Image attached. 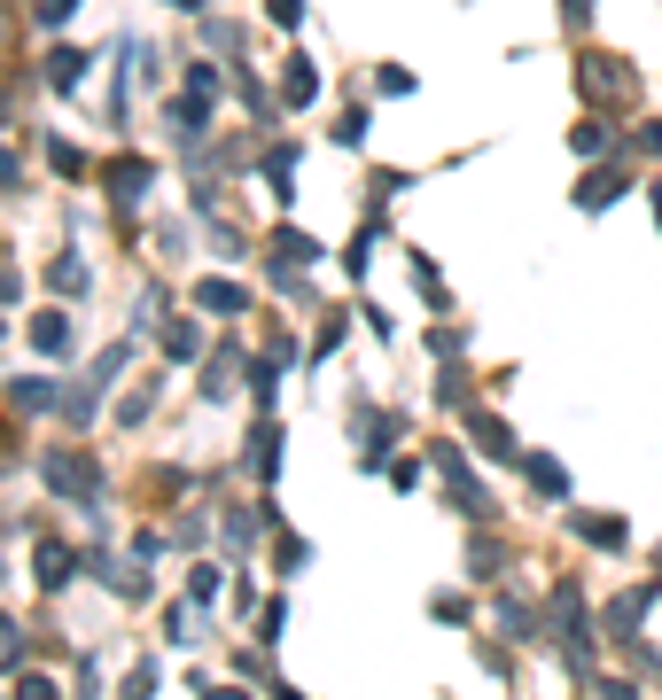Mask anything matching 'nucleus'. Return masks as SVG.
I'll use <instances>...</instances> for the list:
<instances>
[{
  "label": "nucleus",
  "instance_id": "nucleus-1",
  "mask_svg": "<svg viewBox=\"0 0 662 700\" xmlns=\"http://www.w3.org/2000/svg\"><path fill=\"white\" fill-rule=\"evenodd\" d=\"M40 475H47V490L70 498V506H94V498H102V467H94L87 452H70V444H47Z\"/></svg>",
  "mask_w": 662,
  "mask_h": 700
},
{
  "label": "nucleus",
  "instance_id": "nucleus-2",
  "mask_svg": "<svg viewBox=\"0 0 662 700\" xmlns=\"http://www.w3.org/2000/svg\"><path fill=\"white\" fill-rule=\"evenodd\" d=\"M553 639H561V654L576 669L593 662V616H585V591L576 584H553Z\"/></svg>",
  "mask_w": 662,
  "mask_h": 700
},
{
  "label": "nucleus",
  "instance_id": "nucleus-3",
  "mask_svg": "<svg viewBox=\"0 0 662 700\" xmlns=\"http://www.w3.org/2000/svg\"><path fill=\"white\" fill-rule=\"evenodd\" d=\"M437 467H445V490H452V506H460V513H491V490L468 475L460 444H437Z\"/></svg>",
  "mask_w": 662,
  "mask_h": 700
},
{
  "label": "nucleus",
  "instance_id": "nucleus-4",
  "mask_svg": "<svg viewBox=\"0 0 662 700\" xmlns=\"http://www.w3.org/2000/svg\"><path fill=\"white\" fill-rule=\"evenodd\" d=\"M70 576H78V553L55 545V538H40V545H32V584H40V591H63Z\"/></svg>",
  "mask_w": 662,
  "mask_h": 700
},
{
  "label": "nucleus",
  "instance_id": "nucleus-5",
  "mask_svg": "<svg viewBox=\"0 0 662 700\" xmlns=\"http://www.w3.org/2000/svg\"><path fill=\"white\" fill-rule=\"evenodd\" d=\"M195 304H203L211 319H242V312H250V289L226 281V273H211V281H195Z\"/></svg>",
  "mask_w": 662,
  "mask_h": 700
},
{
  "label": "nucleus",
  "instance_id": "nucleus-6",
  "mask_svg": "<svg viewBox=\"0 0 662 700\" xmlns=\"http://www.w3.org/2000/svg\"><path fill=\"white\" fill-rule=\"evenodd\" d=\"M148 180H156V163H148V156H117V163H110V203L133 211V203L148 195Z\"/></svg>",
  "mask_w": 662,
  "mask_h": 700
},
{
  "label": "nucleus",
  "instance_id": "nucleus-7",
  "mask_svg": "<svg viewBox=\"0 0 662 700\" xmlns=\"http://www.w3.org/2000/svg\"><path fill=\"white\" fill-rule=\"evenodd\" d=\"M312 257H319V241H312V234H296V226H281V234H273V273H281V281H289V273H304Z\"/></svg>",
  "mask_w": 662,
  "mask_h": 700
},
{
  "label": "nucleus",
  "instance_id": "nucleus-8",
  "mask_svg": "<svg viewBox=\"0 0 662 700\" xmlns=\"http://www.w3.org/2000/svg\"><path fill=\"white\" fill-rule=\"evenodd\" d=\"M585 86H593V94H608V102H616V94H631V70H624L616 55H585Z\"/></svg>",
  "mask_w": 662,
  "mask_h": 700
},
{
  "label": "nucleus",
  "instance_id": "nucleus-9",
  "mask_svg": "<svg viewBox=\"0 0 662 700\" xmlns=\"http://www.w3.org/2000/svg\"><path fill=\"white\" fill-rule=\"evenodd\" d=\"M468 428H475V444H483V460H523V444H515V436H507V420H491V413H475Z\"/></svg>",
  "mask_w": 662,
  "mask_h": 700
},
{
  "label": "nucleus",
  "instance_id": "nucleus-10",
  "mask_svg": "<svg viewBox=\"0 0 662 700\" xmlns=\"http://www.w3.org/2000/svg\"><path fill=\"white\" fill-rule=\"evenodd\" d=\"M87 568H94V576H102V584H117V591H125V599H141V591H148V576H141V568H133V561H110V553H87Z\"/></svg>",
  "mask_w": 662,
  "mask_h": 700
},
{
  "label": "nucleus",
  "instance_id": "nucleus-11",
  "mask_svg": "<svg viewBox=\"0 0 662 700\" xmlns=\"http://www.w3.org/2000/svg\"><path fill=\"white\" fill-rule=\"evenodd\" d=\"M647 599H654V591H624V599L608 607V639H624V646L639 639V616H647Z\"/></svg>",
  "mask_w": 662,
  "mask_h": 700
},
{
  "label": "nucleus",
  "instance_id": "nucleus-12",
  "mask_svg": "<svg viewBox=\"0 0 662 700\" xmlns=\"http://www.w3.org/2000/svg\"><path fill=\"white\" fill-rule=\"evenodd\" d=\"M281 102H296V110H304V102H319V70H312L304 55L281 70Z\"/></svg>",
  "mask_w": 662,
  "mask_h": 700
},
{
  "label": "nucleus",
  "instance_id": "nucleus-13",
  "mask_svg": "<svg viewBox=\"0 0 662 700\" xmlns=\"http://www.w3.org/2000/svg\"><path fill=\"white\" fill-rule=\"evenodd\" d=\"M78 78H87V55H78V47H55V55H47V86H55V94H70Z\"/></svg>",
  "mask_w": 662,
  "mask_h": 700
},
{
  "label": "nucleus",
  "instance_id": "nucleus-14",
  "mask_svg": "<svg viewBox=\"0 0 662 700\" xmlns=\"http://www.w3.org/2000/svg\"><path fill=\"white\" fill-rule=\"evenodd\" d=\"M32 342L47 350V359H63V350H70V319H63V312H40V319H32Z\"/></svg>",
  "mask_w": 662,
  "mask_h": 700
},
{
  "label": "nucleus",
  "instance_id": "nucleus-15",
  "mask_svg": "<svg viewBox=\"0 0 662 700\" xmlns=\"http://www.w3.org/2000/svg\"><path fill=\"white\" fill-rule=\"evenodd\" d=\"M523 475H530V490H538V498H569V475H561V460H523Z\"/></svg>",
  "mask_w": 662,
  "mask_h": 700
},
{
  "label": "nucleus",
  "instance_id": "nucleus-16",
  "mask_svg": "<svg viewBox=\"0 0 662 700\" xmlns=\"http://www.w3.org/2000/svg\"><path fill=\"white\" fill-rule=\"evenodd\" d=\"M616 195H624V180H616V171H593V180L576 188V203H585V211H608Z\"/></svg>",
  "mask_w": 662,
  "mask_h": 700
},
{
  "label": "nucleus",
  "instance_id": "nucleus-17",
  "mask_svg": "<svg viewBox=\"0 0 662 700\" xmlns=\"http://www.w3.org/2000/svg\"><path fill=\"white\" fill-rule=\"evenodd\" d=\"M250 467H258V475H273V467H281V428H273V420L250 436Z\"/></svg>",
  "mask_w": 662,
  "mask_h": 700
},
{
  "label": "nucleus",
  "instance_id": "nucleus-18",
  "mask_svg": "<svg viewBox=\"0 0 662 700\" xmlns=\"http://www.w3.org/2000/svg\"><path fill=\"white\" fill-rule=\"evenodd\" d=\"M195 350H203V327H164V359H195Z\"/></svg>",
  "mask_w": 662,
  "mask_h": 700
},
{
  "label": "nucleus",
  "instance_id": "nucleus-19",
  "mask_svg": "<svg viewBox=\"0 0 662 700\" xmlns=\"http://www.w3.org/2000/svg\"><path fill=\"white\" fill-rule=\"evenodd\" d=\"M576 530H585L593 545H608V553L624 545V521H616V513H608V521H601V513H576Z\"/></svg>",
  "mask_w": 662,
  "mask_h": 700
},
{
  "label": "nucleus",
  "instance_id": "nucleus-20",
  "mask_svg": "<svg viewBox=\"0 0 662 700\" xmlns=\"http://www.w3.org/2000/svg\"><path fill=\"white\" fill-rule=\"evenodd\" d=\"M70 16H78V0H32V24L40 32H63Z\"/></svg>",
  "mask_w": 662,
  "mask_h": 700
},
{
  "label": "nucleus",
  "instance_id": "nucleus-21",
  "mask_svg": "<svg viewBox=\"0 0 662 700\" xmlns=\"http://www.w3.org/2000/svg\"><path fill=\"white\" fill-rule=\"evenodd\" d=\"M0 669H24V631L0 616Z\"/></svg>",
  "mask_w": 662,
  "mask_h": 700
},
{
  "label": "nucleus",
  "instance_id": "nucleus-22",
  "mask_svg": "<svg viewBox=\"0 0 662 700\" xmlns=\"http://www.w3.org/2000/svg\"><path fill=\"white\" fill-rule=\"evenodd\" d=\"M63 296H78V289H87V266H78V257H55V273H47Z\"/></svg>",
  "mask_w": 662,
  "mask_h": 700
},
{
  "label": "nucleus",
  "instance_id": "nucleus-23",
  "mask_svg": "<svg viewBox=\"0 0 662 700\" xmlns=\"http://www.w3.org/2000/svg\"><path fill=\"white\" fill-rule=\"evenodd\" d=\"M180 94H203V102H211V94H218V70H211V63H188V86H180Z\"/></svg>",
  "mask_w": 662,
  "mask_h": 700
},
{
  "label": "nucleus",
  "instance_id": "nucleus-24",
  "mask_svg": "<svg viewBox=\"0 0 662 700\" xmlns=\"http://www.w3.org/2000/svg\"><path fill=\"white\" fill-rule=\"evenodd\" d=\"M203 389H211V397L234 389V350H218V359H211V382H203Z\"/></svg>",
  "mask_w": 662,
  "mask_h": 700
},
{
  "label": "nucleus",
  "instance_id": "nucleus-25",
  "mask_svg": "<svg viewBox=\"0 0 662 700\" xmlns=\"http://www.w3.org/2000/svg\"><path fill=\"white\" fill-rule=\"evenodd\" d=\"M250 538H258V513H226V545L242 553V545H250Z\"/></svg>",
  "mask_w": 662,
  "mask_h": 700
},
{
  "label": "nucleus",
  "instance_id": "nucleus-26",
  "mask_svg": "<svg viewBox=\"0 0 662 700\" xmlns=\"http://www.w3.org/2000/svg\"><path fill=\"white\" fill-rule=\"evenodd\" d=\"M16 405H24V413H40V405H55V382H16Z\"/></svg>",
  "mask_w": 662,
  "mask_h": 700
},
{
  "label": "nucleus",
  "instance_id": "nucleus-27",
  "mask_svg": "<svg viewBox=\"0 0 662 700\" xmlns=\"http://www.w3.org/2000/svg\"><path fill=\"white\" fill-rule=\"evenodd\" d=\"M569 148H576V156H601V148H608V133H601V125H576V133H569Z\"/></svg>",
  "mask_w": 662,
  "mask_h": 700
},
{
  "label": "nucleus",
  "instance_id": "nucleus-28",
  "mask_svg": "<svg viewBox=\"0 0 662 700\" xmlns=\"http://www.w3.org/2000/svg\"><path fill=\"white\" fill-rule=\"evenodd\" d=\"M336 140H344V148H359V140H367V110H344V125H336Z\"/></svg>",
  "mask_w": 662,
  "mask_h": 700
},
{
  "label": "nucleus",
  "instance_id": "nucleus-29",
  "mask_svg": "<svg viewBox=\"0 0 662 700\" xmlns=\"http://www.w3.org/2000/svg\"><path fill=\"white\" fill-rule=\"evenodd\" d=\"M0 188H24V163H16L9 148H0Z\"/></svg>",
  "mask_w": 662,
  "mask_h": 700
},
{
  "label": "nucleus",
  "instance_id": "nucleus-30",
  "mask_svg": "<svg viewBox=\"0 0 662 700\" xmlns=\"http://www.w3.org/2000/svg\"><path fill=\"white\" fill-rule=\"evenodd\" d=\"M273 24H304V0H273Z\"/></svg>",
  "mask_w": 662,
  "mask_h": 700
},
{
  "label": "nucleus",
  "instance_id": "nucleus-31",
  "mask_svg": "<svg viewBox=\"0 0 662 700\" xmlns=\"http://www.w3.org/2000/svg\"><path fill=\"white\" fill-rule=\"evenodd\" d=\"M639 148H647V156H662V117H654V125H639Z\"/></svg>",
  "mask_w": 662,
  "mask_h": 700
},
{
  "label": "nucleus",
  "instance_id": "nucleus-32",
  "mask_svg": "<svg viewBox=\"0 0 662 700\" xmlns=\"http://www.w3.org/2000/svg\"><path fill=\"white\" fill-rule=\"evenodd\" d=\"M654 226H662V188H654Z\"/></svg>",
  "mask_w": 662,
  "mask_h": 700
},
{
  "label": "nucleus",
  "instance_id": "nucleus-33",
  "mask_svg": "<svg viewBox=\"0 0 662 700\" xmlns=\"http://www.w3.org/2000/svg\"><path fill=\"white\" fill-rule=\"evenodd\" d=\"M172 9H203V0H172Z\"/></svg>",
  "mask_w": 662,
  "mask_h": 700
},
{
  "label": "nucleus",
  "instance_id": "nucleus-34",
  "mask_svg": "<svg viewBox=\"0 0 662 700\" xmlns=\"http://www.w3.org/2000/svg\"><path fill=\"white\" fill-rule=\"evenodd\" d=\"M0 39H9V32H0Z\"/></svg>",
  "mask_w": 662,
  "mask_h": 700
}]
</instances>
